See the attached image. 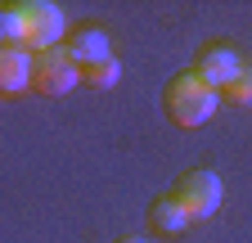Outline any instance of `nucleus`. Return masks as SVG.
<instances>
[{"label":"nucleus","instance_id":"obj_2","mask_svg":"<svg viewBox=\"0 0 252 243\" xmlns=\"http://www.w3.org/2000/svg\"><path fill=\"white\" fill-rule=\"evenodd\" d=\"M176 203L185 207V216H189V225L194 221H207V216H216L220 212V203H225V185H220V176L216 171H207V167H194V171H185L180 180H176Z\"/></svg>","mask_w":252,"mask_h":243},{"label":"nucleus","instance_id":"obj_4","mask_svg":"<svg viewBox=\"0 0 252 243\" xmlns=\"http://www.w3.org/2000/svg\"><path fill=\"white\" fill-rule=\"evenodd\" d=\"M77 86H81V63L63 45L36 54V63H32V90H41V95H68Z\"/></svg>","mask_w":252,"mask_h":243},{"label":"nucleus","instance_id":"obj_5","mask_svg":"<svg viewBox=\"0 0 252 243\" xmlns=\"http://www.w3.org/2000/svg\"><path fill=\"white\" fill-rule=\"evenodd\" d=\"M243 68H248V63H243V54H239L234 45H220V41H216V45H203V50H198L194 77H198V81H207L216 95H220V90H225Z\"/></svg>","mask_w":252,"mask_h":243},{"label":"nucleus","instance_id":"obj_12","mask_svg":"<svg viewBox=\"0 0 252 243\" xmlns=\"http://www.w3.org/2000/svg\"><path fill=\"white\" fill-rule=\"evenodd\" d=\"M117 243H149V239H135V234H126V239H117Z\"/></svg>","mask_w":252,"mask_h":243},{"label":"nucleus","instance_id":"obj_11","mask_svg":"<svg viewBox=\"0 0 252 243\" xmlns=\"http://www.w3.org/2000/svg\"><path fill=\"white\" fill-rule=\"evenodd\" d=\"M220 99L234 104V108H252V68H243L225 90H220Z\"/></svg>","mask_w":252,"mask_h":243},{"label":"nucleus","instance_id":"obj_6","mask_svg":"<svg viewBox=\"0 0 252 243\" xmlns=\"http://www.w3.org/2000/svg\"><path fill=\"white\" fill-rule=\"evenodd\" d=\"M32 63H36V54L27 45H0V95L32 90Z\"/></svg>","mask_w":252,"mask_h":243},{"label":"nucleus","instance_id":"obj_9","mask_svg":"<svg viewBox=\"0 0 252 243\" xmlns=\"http://www.w3.org/2000/svg\"><path fill=\"white\" fill-rule=\"evenodd\" d=\"M117 81H122V63H117V54L104 59V63H94V68H81V86H90V90H113Z\"/></svg>","mask_w":252,"mask_h":243},{"label":"nucleus","instance_id":"obj_3","mask_svg":"<svg viewBox=\"0 0 252 243\" xmlns=\"http://www.w3.org/2000/svg\"><path fill=\"white\" fill-rule=\"evenodd\" d=\"M63 36H68V18L54 0H23V45L32 54L59 50Z\"/></svg>","mask_w":252,"mask_h":243},{"label":"nucleus","instance_id":"obj_8","mask_svg":"<svg viewBox=\"0 0 252 243\" xmlns=\"http://www.w3.org/2000/svg\"><path fill=\"white\" fill-rule=\"evenodd\" d=\"M149 230L153 234H167V239H176V234L189 230V216H185V207L176 203V194H162L149 207Z\"/></svg>","mask_w":252,"mask_h":243},{"label":"nucleus","instance_id":"obj_10","mask_svg":"<svg viewBox=\"0 0 252 243\" xmlns=\"http://www.w3.org/2000/svg\"><path fill=\"white\" fill-rule=\"evenodd\" d=\"M0 45H23V5H0Z\"/></svg>","mask_w":252,"mask_h":243},{"label":"nucleus","instance_id":"obj_7","mask_svg":"<svg viewBox=\"0 0 252 243\" xmlns=\"http://www.w3.org/2000/svg\"><path fill=\"white\" fill-rule=\"evenodd\" d=\"M63 50H68L81 68H94V63H104V59H113V41H108V32H104V27H94V23L77 27Z\"/></svg>","mask_w":252,"mask_h":243},{"label":"nucleus","instance_id":"obj_1","mask_svg":"<svg viewBox=\"0 0 252 243\" xmlns=\"http://www.w3.org/2000/svg\"><path fill=\"white\" fill-rule=\"evenodd\" d=\"M216 104H220V95H216L207 81L194 77V68H189V72H176L167 81V90H162V108H167V117L176 122L180 131H198L203 122L216 113Z\"/></svg>","mask_w":252,"mask_h":243}]
</instances>
